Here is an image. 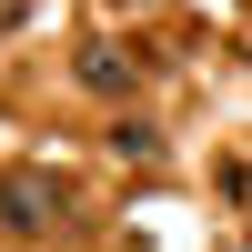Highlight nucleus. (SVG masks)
I'll return each mask as SVG.
<instances>
[{
	"label": "nucleus",
	"mask_w": 252,
	"mask_h": 252,
	"mask_svg": "<svg viewBox=\"0 0 252 252\" xmlns=\"http://www.w3.org/2000/svg\"><path fill=\"white\" fill-rule=\"evenodd\" d=\"M81 81H91V91H131V61H121V51H101V40H91V51H81Z\"/></svg>",
	"instance_id": "nucleus-1"
},
{
	"label": "nucleus",
	"mask_w": 252,
	"mask_h": 252,
	"mask_svg": "<svg viewBox=\"0 0 252 252\" xmlns=\"http://www.w3.org/2000/svg\"><path fill=\"white\" fill-rule=\"evenodd\" d=\"M40 212H51L40 182H0V222H40Z\"/></svg>",
	"instance_id": "nucleus-2"
}]
</instances>
